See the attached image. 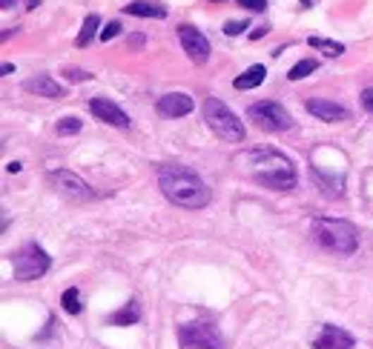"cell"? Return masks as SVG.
Returning <instances> with one entry per match:
<instances>
[{
    "label": "cell",
    "instance_id": "1",
    "mask_svg": "<svg viewBox=\"0 0 373 349\" xmlns=\"http://www.w3.org/2000/svg\"><path fill=\"white\" fill-rule=\"evenodd\" d=\"M158 186H161L164 198L176 206H181V209H201V206L210 203V189H207V184L201 181V174L190 166H181V163L161 166Z\"/></svg>",
    "mask_w": 373,
    "mask_h": 349
},
{
    "label": "cell",
    "instance_id": "2",
    "mask_svg": "<svg viewBox=\"0 0 373 349\" xmlns=\"http://www.w3.org/2000/svg\"><path fill=\"white\" fill-rule=\"evenodd\" d=\"M247 166H250V174L256 184L276 189V192H290L299 181L296 163L276 149H253L247 155Z\"/></svg>",
    "mask_w": 373,
    "mask_h": 349
},
{
    "label": "cell",
    "instance_id": "3",
    "mask_svg": "<svg viewBox=\"0 0 373 349\" xmlns=\"http://www.w3.org/2000/svg\"><path fill=\"white\" fill-rule=\"evenodd\" d=\"M310 235L322 249L336 255H353L359 249V229L342 217H319L310 227Z\"/></svg>",
    "mask_w": 373,
    "mask_h": 349
},
{
    "label": "cell",
    "instance_id": "4",
    "mask_svg": "<svg viewBox=\"0 0 373 349\" xmlns=\"http://www.w3.org/2000/svg\"><path fill=\"white\" fill-rule=\"evenodd\" d=\"M204 120H207V126L213 129V132L221 138V141H227V144H241L244 141V123L230 112V106L227 103H221L219 98H207L204 101Z\"/></svg>",
    "mask_w": 373,
    "mask_h": 349
},
{
    "label": "cell",
    "instance_id": "5",
    "mask_svg": "<svg viewBox=\"0 0 373 349\" xmlns=\"http://www.w3.org/2000/svg\"><path fill=\"white\" fill-rule=\"evenodd\" d=\"M49 255L44 246L37 243H26L15 258H12V267H15V278L18 281H37L40 275H47L49 269Z\"/></svg>",
    "mask_w": 373,
    "mask_h": 349
},
{
    "label": "cell",
    "instance_id": "6",
    "mask_svg": "<svg viewBox=\"0 0 373 349\" xmlns=\"http://www.w3.org/2000/svg\"><path fill=\"white\" fill-rule=\"evenodd\" d=\"M178 343L181 349H224V341L210 321H195L178 326Z\"/></svg>",
    "mask_w": 373,
    "mask_h": 349
},
{
    "label": "cell",
    "instance_id": "7",
    "mask_svg": "<svg viewBox=\"0 0 373 349\" xmlns=\"http://www.w3.org/2000/svg\"><path fill=\"white\" fill-rule=\"evenodd\" d=\"M247 118H250L259 129H264V132H284V129L293 126L290 112L281 103H276V101H259V103H253L250 109H247Z\"/></svg>",
    "mask_w": 373,
    "mask_h": 349
},
{
    "label": "cell",
    "instance_id": "8",
    "mask_svg": "<svg viewBox=\"0 0 373 349\" xmlns=\"http://www.w3.org/2000/svg\"><path fill=\"white\" fill-rule=\"evenodd\" d=\"M49 184H52V189L58 195H63L72 203H90V201H95V189L84 178H78L75 172H69V169L49 172Z\"/></svg>",
    "mask_w": 373,
    "mask_h": 349
},
{
    "label": "cell",
    "instance_id": "9",
    "mask_svg": "<svg viewBox=\"0 0 373 349\" xmlns=\"http://www.w3.org/2000/svg\"><path fill=\"white\" fill-rule=\"evenodd\" d=\"M178 40H181V46H184V52L190 55L192 63H207V58H210V40H207L195 26L181 23L178 26Z\"/></svg>",
    "mask_w": 373,
    "mask_h": 349
},
{
    "label": "cell",
    "instance_id": "10",
    "mask_svg": "<svg viewBox=\"0 0 373 349\" xmlns=\"http://www.w3.org/2000/svg\"><path fill=\"white\" fill-rule=\"evenodd\" d=\"M305 109H307L313 118L324 120V123H342V120L350 118V112H348L345 106H339V103H334V101H324V98H313V101H307Z\"/></svg>",
    "mask_w": 373,
    "mask_h": 349
},
{
    "label": "cell",
    "instance_id": "11",
    "mask_svg": "<svg viewBox=\"0 0 373 349\" xmlns=\"http://www.w3.org/2000/svg\"><path fill=\"white\" fill-rule=\"evenodd\" d=\"M90 109H92V115H95L98 120H104V123H109V126H121V129L130 126V115L123 112L118 103L106 101V98H92Z\"/></svg>",
    "mask_w": 373,
    "mask_h": 349
},
{
    "label": "cell",
    "instance_id": "12",
    "mask_svg": "<svg viewBox=\"0 0 373 349\" xmlns=\"http://www.w3.org/2000/svg\"><path fill=\"white\" fill-rule=\"evenodd\" d=\"M313 349H353V335L345 332L342 326L327 324L322 329V335L313 341Z\"/></svg>",
    "mask_w": 373,
    "mask_h": 349
},
{
    "label": "cell",
    "instance_id": "13",
    "mask_svg": "<svg viewBox=\"0 0 373 349\" xmlns=\"http://www.w3.org/2000/svg\"><path fill=\"white\" fill-rule=\"evenodd\" d=\"M192 109H195V103H192V98L184 95V92H170V95H164V98L158 101V112L167 115V118H184V115H190Z\"/></svg>",
    "mask_w": 373,
    "mask_h": 349
},
{
    "label": "cell",
    "instance_id": "14",
    "mask_svg": "<svg viewBox=\"0 0 373 349\" xmlns=\"http://www.w3.org/2000/svg\"><path fill=\"white\" fill-rule=\"evenodd\" d=\"M23 89L32 92V95H37V98H52V101H58V98L66 95V92H63V86H61L55 77H49V75L29 77V80L23 83Z\"/></svg>",
    "mask_w": 373,
    "mask_h": 349
},
{
    "label": "cell",
    "instance_id": "15",
    "mask_svg": "<svg viewBox=\"0 0 373 349\" xmlns=\"http://www.w3.org/2000/svg\"><path fill=\"white\" fill-rule=\"evenodd\" d=\"M123 12L135 18H167V6L155 4V0H133L130 6H123Z\"/></svg>",
    "mask_w": 373,
    "mask_h": 349
},
{
    "label": "cell",
    "instance_id": "16",
    "mask_svg": "<svg viewBox=\"0 0 373 349\" xmlns=\"http://www.w3.org/2000/svg\"><path fill=\"white\" fill-rule=\"evenodd\" d=\"M106 321H109L112 326H130V324H138V321H141V310H138L135 300H130V303H123L118 312H112Z\"/></svg>",
    "mask_w": 373,
    "mask_h": 349
},
{
    "label": "cell",
    "instance_id": "17",
    "mask_svg": "<svg viewBox=\"0 0 373 349\" xmlns=\"http://www.w3.org/2000/svg\"><path fill=\"white\" fill-rule=\"evenodd\" d=\"M264 75H267V69L262 66V63H256V66H250V69H247L244 75H238L236 80H233V86H236V89H256V86H262V80H264Z\"/></svg>",
    "mask_w": 373,
    "mask_h": 349
},
{
    "label": "cell",
    "instance_id": "18",
    "mask_svg": "<svg viewBox=\"0 0 373 349\" xmlns=\"http://www.w3.org/2000/svg\"><path fill=\"white\" fill-rule=\"evenodd\" d=\"M98 26H101V18H98V15H90V18L84 20V26H80V32H78V37H75V43H78L80 49L90 46L95 34H101V32H98Z\"/></svg>",
    "mask_w": 373,
    "mask_h": 349
},
{
    "label": "cell",
    "instance_id": "19",
    "mask_svg": "<svg viewBox=\"0 0 373 349\" xmlns=\"http://www.w3.org/2000/svg\"><path fill=\"white\" fill-rule=\"evenodd\" d=\"M307 43H310L313 49L324 52L327 58H339V55L345 52V46H342V43H336V40H327V37H307Z\"/></svg>",
    "mask_w": 373,
    "mask_h": 349
},
{
    "label": "cell",
    "instance_id": "20",
    "mask_svg": "<svg viewBox=\"0 0 373 349\" xmlns=\"http://www.w3.org/2000/svg\"><path fill=\"white\" fill-rule=\"evenodd\" d=\"M61 307H63L69 315H78L80 310H84V303H80V292H78V286H69V289L61 295Z\"/></svg>",
    "mask_w": 373,
    "mask_h": 349
},
{
    "label": "cell",
    "instance_id": "21",
    "mask_svg": "<svg viewBox=\"0 0 373 349\" xmlns=\"http://www.w3.org/2000/svg\"><path fill=\"white\" fill-rule=\"evenodd\" d=\"M316 69H319V63L307 58V61H299V63H296L293 69H290V72H287V77H290V80H302V77H307V75H313Z\"/></svg>",
    "mask_w": 373,
    "mask_h": 349
},
{
    "label": "cell",
    "instance_id": "22",
    "mask_svg": "<svg viewBox=\"0 0 373 349\" xmlns=\"http://www.w3.org/2000/svg\"><path fill=\"white\" fill-rule=\"evenodd\" d=\"M80 132V120L78 118H63L58 120V135H78Z\"/></svg>",
    "mask_w": 373,
    "mask_h": 349
},
{
    "label": "cell",
    "instance_id": "23",
    "mask_svg": "<svg viewBox=\"0 0 373 349\" xmlns=\"http://www.w3.org/2000/svg\"><path fill=\"white\" fill-rule=\"evenodd\" d=\"M238 4L244 9H250V12H264L267 9V0H238Z\"/></svg>",
    "mask_w": 373,
    "mask_h": 349
},
{
    "label": "cell",
    "instance_id": "24",
    "mask_svg": "<svg viewBox=\"0 0 373 349\" xmlns=\"http://www.w3.org/2000/svg\"><path fill=\"white\" fill-rule=\"evenodd\" d=\"M118 32H121V23H118V20H112V23H106V26L101 29V40H112Z\"/></svg>",
    "mask_w": 373,
    "mask_h": 349
},
{
    "label": "cell",
    "instance_id": "25",
    "mask_svg": "<svg viewBox=\"0 0 373 349\" xmlns=\"http://www.w3.org/2000/svg\"><path fill=\"white\" fill-rule=\"evenodd\" d=\"M244 29H247V23H238V20H230V23L224 26V34H230V37H233V34H241Z\"/></svg>",
    "mask_w": 373,
    "mask_h": 349
},
{
    "label": "cell",
    "instance_id": "26",
    "mask_svg": "<svg viewBox=\"0 0 373 349\" xmlns=\"http://www.w3.org/2000/svg\"><path fill=\"white\" fill-rule=\"evenodd\" d=\"M362 106L373 115V89H365V92H362Z\"/></svg>",
    "mask_w": 373,
    "mask_h": 349
},
{
    "label": "cell",
    "instance_id": "27",
    "mask_svg": "<svg viewBox=\"0 0 373 349\" xmlns=\"http://www.w3.org/2000/svg\"><path fill=\"white\" fill-rule=\"evenodd\" d=\"M69 77H72V80H90L92 75H90V72H80V69H69Z\"/></svg>",
    "mask_w": 373,
    "mask_h": 349
},
{
    "label": "cell",
    "instance_id": "28",
    "mask_svg": "<svg viewBox=\"0 0 373 349\" xmlns=\"http://www.w3.org/2000/svg\"><path fill=\"white\" fill-rule=\"evenodd\" d=\"M12 4H15V0H4V6H6V9H9V6H12Z\"/></svg>",
    "mask_w": 373,
    "mask_h": 349
},
{
    "label": "cell",
    "instance_id": "29",
    "mask_svg": "<svg viewBox=\"0 0 373 349\" xmlns=\"http://www.w3.org/2000/svg\"><path fill=\"white\" fill-rule=\"evenodd\" d=\"M302 4H305V6H307V4H310V0H302Z\"/></svg>",
    "mask_w": 373,
    "mask_h": 349
}]
</instances>
